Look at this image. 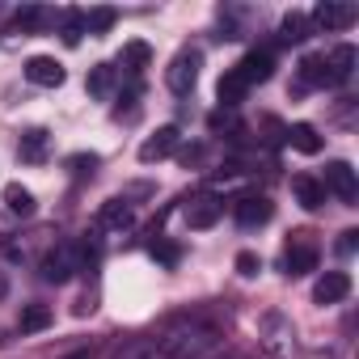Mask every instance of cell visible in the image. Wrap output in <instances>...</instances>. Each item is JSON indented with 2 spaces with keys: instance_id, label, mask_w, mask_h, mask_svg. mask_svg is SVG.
<instances>
[{
  "instance_id": "cell-1",
  "label": "cell",
  "mask_w": 359,
  "mask_h": 359,
  "mask_svg": "<svg viewBox=\"0 0 359 359\" xmlns=\"http://www.w3.org/2000/svg\"><path fill=\"white\" fill-rule=\"evenodd\" d=\"M220 355V334L203 321H182L165 330V338L156 342V359H212Z\"/></svg>"
},
{
  "instance_id": "cell-2",
  "label": "cell",
  "mask_w": 359,
  "mask_h": 359,
  "mask_svg": "<svg viewBox=\"0 0 359 359\" xmlns=\"http://www.w3.org/2000/svg\"><path fill=\"white\" fill-rule=\"evenodd\" d=\"M85 258H89V245H81V241H60V245L43 258V279H47V283H68L76 271H85Z\"/></svg>"
},
{
  "instance_id": "cell-3",
  "label": "cell",
  "mask_w": 359,
  "mask_h": 359,
  "mask_svg": "<svg viewBox=\"0 0 359 359\" xmlns=\"http://www.w3.org/2000/svg\"><path fill=\"white\" fill-rule=\"evenodd\" d=\"M317 258H321V250H317V241H313V233H292V241H287V250H283V271L287 275H309V271H317Z\"/></svg>"
},
{
  "instance_id": "cell-4",
  "label": "cell",
  "mask_w": 359,
  "mask_h": 359,
  "mask_svg": "<svg viewBox=\"0 0 359 359\" xmlns=\"http://www.w3.org/2000/svg\"><path fill=\"white\" fill-rule=\"evenodd\" d=\"M199 68H203V55H199L195 47L177 51V55H173V64L165 68V85H169L173 93H191V89H195V81H199Z\"/></svg>"
},
{
  "instance_id": "cell-5",
  "label": "cell",
  "mask_w": 359,
  "mask_h": 359,
  "mask_svg": "<svg viewBox=\"0 0 359 359\" xmlns=\"http://www.w3.org/2000/svg\"><path fill=\"white\" fill-rule=\"evenodd\" d=\"M321 187H325V195L334 191L342 203H355L359 199V182H355V169L346 165V161H330L325 165V177H321Z\"/></svg>"
},
{
  "instance_id": "cell-6",
  "label": "cell",
  "mask_w": 359,
  "mask_h": 359,
  "mask_svg": "<svg viewBox=\"0 0 359 359\" xmlns=\"http://www.w3.org/2000/svg\"><path fill=\"white\" fill-rule=\"evenodd\" d=\"M355 18H359L355 5H342V0H321L309 22H313L317 30H346V26H355Z\"/></svg>"
},
{
  "instance_id": "cell-7",
  "label": "cell",
  "mask_w": 359,
  "mask_h": 359,
  "mask_svg": "<svg viewBox=\"0 0 359 359\" xmlns=\"http://www.w3.org/2000/svg\"><path fill=\"white\" fill-rule=\"evenodd\" d=\"M233 216H237L241 229H262V224L275 216V203H271L266 195H241V199L233 203Z\"/></svg>"
},
{
  "instance_id": "cell-8",
  "label": "cell",
  "mask_w": 359,
  "mask_h": 359,
  "mask_svg": "<svg viewBox=\"0 0 359 359\" xmlns=\"http://www.w3.org/2000/svg\"><path fill=\"white\" fill-rule=\"evenodd\" d=\"M177 152V127L169 123V127H156L144 144H140V161L144 165H156V161H165V156H173Z\"/></svg>"
},
{
  "instance_id": "cell-9",
  "label": "cell",
  "mask_w": 359,
  "mask_h": 359,
  "mask_svg": "<svg viewBox=\"0 0 359 359\" xmlns=\"http://www.w3.org/2000/svg\"><path fill=\"white\" fill-rule=\"evenodd\" d=\"M26 81L43 85V89H60L64 85V64L51 60V55H34V60H26Z\"/></svg>"
},
{
  "instance_id": "cell-10",
  "label": "cell",
  "mask_w": 359,
  "mask_h": 359,
  "mask_svg": "<svg viewBox=\"0 0 359 359\" xmlns=\"http://www.w3.org/2000/svg\"><path fill=\"white\" fill-rule=\"evenodd\" d=\"M233 72H237V76H241V81L254 89V85L271 81V72H275V55H271V51H250V55H245V60H241Z\"/></svg>"
},
{
  "instance_id": "cell-11",
  "label": "cell",
  "mask_w": 359,
  "mask_h": 359,
  "mask_svg": "<svg viewBox=\"0 0 359 359\" xmlns=\"http://www.w3.org/2000/svg\"><path fill=\"white\" fill-rule=\"evenodd\" d=\"M220 212H224V203H220L216 195H195V199L187 203V212H182V216H187V224H191V229H212V224L220 220Z\"/></svg>"
},
{
  "instance_id": "cell-12",
  "label": "cell",
  "mask_w": 359,
  "mask_h": 359,
  "mask_svg": "<svg viewBox=\"0 0 359 359\" xmlns=\"http://www.w3.org/2000/svg\"><path fill=\"white\" fill-rule=\"evenodd\" d=\"M346 292H351V275L346 271H325L313 283V300L317 304H338V300H346Z\"/></svg>"
},
{
  "instance_id": "cell-13",
  "label": "cell",
  "mask_w": 359,
  "mask_h": 359,
  "mask_svg": "<svg viewBox=\"0 0 359 359\" xmlns=\"http://www.w3.org/2000/svg\"><path fill=\"white\" fill-rule=\"evenodd\" d=\"M300 89H330L334 85V76H330V64H325V55H304L300 60Z\"/></svg>"
},
{
  "instance_id": "cell-14",
  "label": "cell",
  "mask_w": 359,
  "mask_h": 359,
  "mask_svg": "<svg viewBox=\"0 0 359 359\" xmlns=\"http://www.w3.org/2000/svg\"><path fill=\"white\" fill-rule=\"evenodd\" d=\"M292 191H296V199H300V208H304V212H317V208H325V187L317 182V177H309V173H296V177H292Z\"/></svg>"
},
{
  "instance_id": "cell-15",
  "label": "cell",
  "mask_w": 359,
  "mask_h": 359,
  "mask_svg": "<svg viewBox=\"0 0 359 359\" xmlns=\"http://www.w3.org/2000/svg\"><path fill=\"white\" fill-rule=\"evenodd\" d=\"M131 220H135V216H131L127 199H106L102 212H97V229H106V233H123Z\"/></svg>"
},
{
  "instance_id": "cell-16",
  "label": "cell",
  "mask_w": 359,
  "mask_h": 359,
  "mask_svg": "<svg viewBox=\"0 0 359 359\" xmlns=\"http://www.w3.org/2000/svg\"><path fill=\"white\" fill-rule=\"evenodd\" d=\"M85 89H89L93 97H102V102H106V97L118 89V68H114V64H97V68H89Z\"/></svg>"
},
{
  "instance_id": "cell-17",
  "label": "cell",
  "mask_w": 359,
  "mask_h": 359,
  "mask_svg": "<svg viewBox=\"0 0 359 359\" xmlns=\"http://www.w3.org/2000/svg\"><path fill=\"white\" fill-rule=\"evenodd\" d=\"M355 47H334L330 55H325V64H330V76H334V85H342V81H351V72H355Z\"/></svg>"
},
{
  "instance_id": "cell-18",
  "label": "cell",
  "mask_w": 359,
  "mask_h": 359,
  "mask_svg": "<svg viewBox=\"0 0 359 359\" xmlns=\"http://www.w3.org/2000/svg\"><path fill=\"white\" fill-rule=\"evenodd\" d=\"M287 144H292L296 152H304V156H317V152H321V135H317V127H313V123H292Z\"/></svg>"
},
{
  "instance_id": "cell-19",
  "label": "cell",
  "mask_w": 359,
  "mask_h": 359,
  "mask_svg": "<svg viewBox=\"0 0 359 359\" xmlns=\"http://www.w3.org/2000/svg\"><path fill=\"white\" fill-rule=\"evenodd\" d=\"M51 18H55V13H51V9H43V5H22V9H18V18H13V26H18L22 34H34V30H43Z\"/></svg>"
},
{
  "instance_id": "cell-20",
  "label": "cell",
  "mask_w": 359,
  "mask_h": 359,
  "mask_svg": "<svg viewBox=\"0 0 359 359\" xmlns=\"http://www.w3.org/2000/svg\"><path fill=\"white\" fill-rule=\"evenodd\" d=\"M245 93H250V85H245V81H241L233 68H229V72L220 76V85H216V97H220V106H237Z\"/></svg>"
},
{
  "instance_id": "cell-21",
  "label": "cell",
  "mask_w": 359,
  "mask_h": 359,
  "mask_svg": "<svg viewBox=\"0 0 359 359\" xmlns=\"http://www.w3.org/2000/svg\"><path fill=\"white\" fill-rule=\"evenodd\" d=\"M47 144H51V135H47L43 127H34V131H26V135H22V148H18V152H22V161L39 165V161L47 156Z\"/></svg>"
},
{
  "instance_id": "cell-22",
  "label": "cell",
  "mask_w": 359,
  "mask_h": 359,
  "mask_svg": "<svg viewBox=\"0 0 359 359\" xmlns=\"http://www.w3.org/2000/svg\"><path fill=\"white\" fill-rule=\"evenodd\" d=\"M5 208H9L13 216H34V195H30L22 182H9V187H5Z\"/></svg>"
},
{
  "instance_id": "cell-23",
  "label": "cell",
  "mask_w": 359,
  "mask_h": 359,
  "mask_svg": "<svg viewBox=\"0 0 359 359\" xmlns=\"http://www.w3.org/2000/svg\"><path fill=\"white\" fill-rule=\"evenodd\" d=\"M47 325H51V309H47V304H26L22 317H18V330H22V334H39V330H47Z\"/></svg>"
},
{
  "instance_id": "cell-24",
  "label": "cell",
  "mask_w": 359,
  "mask_h": 359,
  "mask_svg": "<svg viewBox=\"0 0 359 359\" xmlns=\"http://www.w3.org/2000/svg\"><path fill=\"white\" fill-rule=\"evenodd\" d=\"M148 55H152V51H148V43H127V47H123V60H118V64H123V68H127L131 76H140V72L148 68Z\"/></svg>"
},
{
  "instance_id": "cell-25",
  "label": "cell",
  "mask_w": 359,
  "mask_h": 359,
  "mask_svg": "<svg viewBox=\"0 0 359 359\" xmlns=\"http://www.w3.org/2000/svg\"><path fill=\"white\" fill-rule=\"evenodd\" d=\"M309 34H313V22L304 13H287L283 18V43H304Z\"/></svg>"
},
{
  "instance_id": "cell-26",
  "label": "cell",
  "mask_w": 359,
  "mask_h": 359,
  "mask_svg": "<svg viewBox=\"0 0 359 359\" xmlns=\"http://www.w3.org/2000/svg\"><path fill=\"white\" fill-rule=\"evenodd\" d=\"M60 34H64V43H68V47H76V43L89 34V30H85V13H81V9H68V13H64V30H60Z\"/></svg>"
},
{
  "instance_id": "cell-27",
  "label": "cell",
  "mask_w": 359,
  "mask_h": 359,
  "mask_svg": "<svg viewBox=\"0 0 359 359\" xmlns=\"http://www.w3.org/2000/svg\"><path fill=\"white\" fill-rule=\"evenodd\" d=\"M152 351H156L152 338H131L123 351H114V359H152Z\"/></svg>"
},
{
  "instance_id": "cell-28",
  "label": "cell",
  "mask_w": 359,
  "mask_h": 359,
  "mask_svg": "<svg viewBox=\"0 0 359 359\" xmlns=\"http://www.w3.org/2000/svg\"><path fill=\"white\" fill-rule=\"evenodd\" d=\"M114 26V9H93V13H85V30L89 34H106Z\"/></svg>"
},
{
  "instance_id": "cell-29",
  "label": "cell",
  "mask_w": 359,
  "mask_h": 359,
  "mask_svg": "<svg viewBox=\"0 0 359 359\" xmlns=\"http://www.w3.org/2000/svg\"><path fill=\"white\" fill-rule=\"evenodd\" d=\"M68 169H72V177H93L97 152H76V156H68Z\"/></svg>"
},
{
  "instance_id": "cell-30",
  "label": "cell",
  "mask_w": 359,
  "mask_h": 359,
  "mask_svg": "<svg viewBox=\"0 0 359 359\" xmlns=\"http://www.w3.org/2000/svg\"><path fill=\"white\" fill-rule=\"evenodd\" d=\"M152 258H161L165 266H177V258H182V250L169 245V241H152Z\"/></svg>"
},
{
  "instance_id": "cell-31",
  "label": "cell",
  "mask_w": 359,
  "mask_h": 359,
  "mask_svg": "<svg viewBox=\"0 0 359 359\" xmlns=\"http://www.w3.org/2000/svg\"><path fill=\"white\" fill-rule=\"evenodd\" d=\"M237 271H241V275H245V279H254V275H258V271H262V258H258V254H250V250H245V254H237Z\"/></svg>"
},
{
  "instance_id": "cell-32",
  "label": "cell",
  "mask_w": 359,
  "mask_h": 359,
  "mask_svg": "<svg viewBox=\"0 0 359 359\" xmlns=\"http://www.w3.org/2000/svg\"><path fill=\"white\" fill-rule=\"evenodd\" d=\"M355 245H359V233H355V229H346V233L338 237V254H355Z\"/></svg>"
},
{
  "instance_id": "cell-33",
  "label": "cell",
  "mask_w": 359,
  "mask_h": 359,
  "mask_svg": "<svg viewBox=\"0 0 359 359\" xmlns=\"http://www.w3.org/2000/svg\"><path fill=\"white\" fill-rule=\"evenodd\" d=\"M5 296H9V275L0 271V300H5Z\"/></svg>"
},
{
  "instance_id": "cell-34",
  "label": "cell",
  "mask_w": 359,
  "mask_h": 359,
  "mask_svg": "<svg viewBox=\"0 0 359 359\" xmlns=\"http://www.w3.org/2000/svg\"><path fill=\"white\" fill-rule=\"evenodd\" d=\"M68 359H89V351H72V355H68Z\"/></svg>"
},
{
  "instance_id": "cell-35",
  "label": "cell",
  "mask_w": 359,
  "mask_h": 359,
  "mask_svg": "<svg viewBox=\"0 0 359 359\" xmlns=\"http://www.w3.org/2000/svg\"><path fill=\"white\" fill-rule=\"evenodd\" d=\"M152 359H156V351H152Z\"/></svg>"
}]
</instances>
